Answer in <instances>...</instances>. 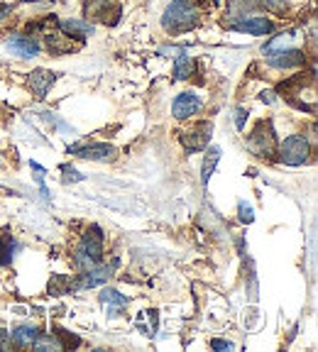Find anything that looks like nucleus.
Here are the masks:
<instances>
[{
	"label": "nucleus",
	"instance_id": "nucleus-1",
	"mask_svg": "<svg viewBox=\"0 0 318 352\" xmlns=\"http://www.w3.org/2000/svg\"><path fill=\"white\" fill-rule=\"evenodd\" d=\"M198 22V8L193 6V0H174L162 15V28L169 34H181L187 30L196 28Z\"/></svg>",
	"mask_w": 318,
	"mask_h": 352
},
{
	"label": "nucleus",
	"instance_id": "nucleus-2",
	"mask_svg": "<svg viewBox=\"0 0 318 352\" xmlns=\"http://www.w3.org/2000/svg\"><path fill=\"white\" fill-rule=\"evenodd\" d=\"M100 257H103V235H100V228L94 226L83 232L76 254H74V262L78 270H88V267L100 264Z\"/></svg>",
	"mask_w": 318,
	"mask_h": 352
},
{
	"label": "nucleus",
	"instance_id": "nucleus-3",
	"mask_svg": "<svg viewBox=\"0 0 318 352\" xmlns=\"http://www.w3.org/2000/svg\"><path fill=\"white\" fill-rule=\"evenodd\" d=\"M308 157H311V147L304 138L299 135H291L282 142L279 147V160L282 164H289V166H299V164H306Z\"/></svg>",
	"mask_w": 318,
	"mask_h": 352
},
{
	"label": "nucleus",
	"instance_id": "nucleus-4",
	"mask_svg": "<svg viewBox=\"0 0 318 352\" xmlns=\"http://www.w3.org/2000/svg\"><path fill=\"white\" fill-rule=\"evenodd\" d=\"M247 149L262 160H267L269 154L275 152V132H272V125L269 122H262L253 130V135L247 138Z\"/></svg>",
	"mask_w": 318,
	"mask_h": 352
},
{
	"label": "nucleus",
	"instance_id": "nucleus-5",
	"mask_svg": "<svg viewBox=\"0 0 318 352\" xmlns=\"http://www.w3.org/2000/svg\"><path fill=\"white\" fill-rule=\"evenodd\" d=\"M69 154H76L81 160L88 162H113L116 160V147L113 144H74L69 147Z\"/></svg>",
	"mask_w": 318,
	"mask_h": 352
},
{
	"label": "nucleus",
	"instance_id": "nucleus-6",
	"mask_svg": "<svg viewBox=\"0 0 318 352\" xmlns=\"http://www.w3.org/2000/svg\"><path fill=\"white\" fill-rule=\"evenodd\" d=\"M264 56H267V64L275 66V69H294V66H301L304 61H306L304 52H299V50L275 52V50H267V47H264Z\"/></svg>",
	"mask_w": 318,
	"mask_h": 352
},
{
	"label": "nucleus",
	"instance_id": "nucleus-7",
	"mask_svg": "<svg viewBox=\"0 0 318 352\" xmlns=\"http://www.w3.org/2000/svg\"><path fill=\"white\" fill-rule=\"evenodd\" d=\"M113 267H116V262H113V264H96V267H88V270H83L81 279H78V284L74 286V289H94V286L105 284V281L113 276Z\"/></svg>",
	"mask_w": 318,
	"mask_h": 352
},
{
	"label": "nucleus",
	"instance_id": "nucleus-8",
	"mask_svg": "<svg viewBox=\"0 0 318 352\" xmlns=\"http://www.w3.org/2000/svg\"><path fill=\"white\" fill-rule=\"evenodd\" d=\"M203 108V100L198 98L196 94H181L174 98V105H171V113H174L176 120H189Z\"/></svg>",
	"mask_w": 318,
	"mask_h": 352
},
{
	"label": "nucleus",
	"instance_id": "nucleus-9",
	"mask_svg": "<svg viewBox=\"0 0 318 352\" xmlns=\"http://www.w3.org/2000/svg\"><path fill=\"white\" fill-rule=\"evenodd\" d=\"M6 47L20 59H32V56L39 54V44L32 37H25V34H10L6 39Z\"/></svg>",
	"mask_w": 318,
	"mask_h": 352
},
{
	"label": "nucleus",
	"instance_id": "nucleus-10",
	"mask_svg": "<svg viewBox=\"0 0 318 352\" xmlns=\"http://www.w3.org/2000/svg\"><path fill=\"white\" fill-rule=\"evenodd\" d=\"M231 30L233 32H247V34H269L275 30V25L267 17H237V22H233Z\"/></svg>",
	"mask_w": 318,
	"mask_h": 352
},
{
	"label": "nucleus",
	"instance_id": "nucleus-11",
	"mask_svg": "<svg viewBox=\"0 0 318 352\" xmlns=\"http://www.w3.org/2000/svg\"><path fill=\"white\" fill-rule=\"evenodd\" d=\"M211 132H213V125H211V122H201V125H198L196 130L187 132V135L181 138V142H184V147H187L189 152H198V149H206V147H209Z\"/></svg>",
	"mask_w": 318,
	"mask_h": 352
},
{
	"label": "nucleus",
	"instance_id": "nucleus-12",
	"mask_svg": "<svg viewBox=\"0 0 318 352\" xmlns=\"http://www.w3.org/2000/svg\"><path fill=\"white\" fill-rule=\"evenodd\" d=\"M28 78H30V88H32V94L37 96V98H44V96H47V91L54 86L56 74L47 72V69H34Z\"/></svg>",
	"mask_w": 318,
	"mask_h": 352
},
{
	"label": "nucleus",
	"instance_id": "nucleus-13",
	"mask_svg": "<svg viewBox=\"0 0 318 352\" xmlns=\"http://www.w3.org/2000/svg\"><path fill=\"white\" fill-rule=\"evenodd\" d=\"M59 30L64 34H69L72 39H81V37H91V34L96 32V28L91 25V22L86 20H76V17H72V20H61L59 22Z\"/></svg>",
	"mask_w": 318,
	"mask_h": 352
},
{
	"label": "nucleus",
	"instance_id": "nucleus-14",
	"mask_svg": "<svg viewBox=\"0 0 318 352\" xmlns=\"http://www.w3.org/2000/svg\"><path fill=\"white\" fill-rule=\"evenodd\" d=\"M100 303L108 306V316H120L127 306V298L120 292H116V289H103L100 292Z\"/></svg>",
	"mask_w": 318,
	"mask_h": 352
},
{
	"label": "nucleus",
	"instance_id": "nucleus-15",
	"mask_svg": "<svg viewBox=\"0 0 318 352\" xmlns=\"http://www.w3.org/2000/svg\"><path fill=\"white\" fill-rule=\"evenodd\" d=\"M37 336H39L37 328H32V325H20V328H15L10 333V340H12V345H17V347H32Z\"/></svg>",
	"mask_w": 318,
	"mask_h": 352
},
{
	"label": "nucleus",
	"instance_id": "nucleus-16",
	"mask_svg": "<svg viewBox=\"0 0 318 352\" xmlns=\"http://www.w3.org/2000/svg\"><path fill=\"white\" fill-rule=\"evenodd\" d=\"M218 162H220V149L218 147H211L209 154H206V160H203V166H201V182H203V186H209L211 176H213Z\"/></svg>",
	"mask_w": 318,
	"mask_h": 352
},
{
	"label": "nucleus",
	"instance_id": "nucleus-17",
	"mask_svg": "<svg viewBox=\"0 0 318 352\" xmlns=\"http://www.w3.org/2000/svg\"><path fill=\"white\" fill-rule=\"evenodd\" d=\"M191 74H193V61L189 59L184 52H181V54L174 59V78H179V81H187Z\"/></svg>",
	"mask_w": 318,
	"mask_h": 352
},
{
	"label": "nucleus",
	"instance_id": "nucleus-18",
	"mask_svg": "<svg viewBox=\"0 0 318 352\" xmlns=\"http://www.w3.org/2000/svg\"><path fill=\"white\" fill-rule=\"evenodd\" d=\"M61 347H64V342H61L59 338L44 336V333H39L37 340L32 342V350H61Z\"/></svg>",
	"mask_w": 318,
	"mask_h": 352
},
{
	"label": "nucleus",
	"instance_id": "nucleus-19",
	"mask_svg": "<svg viewBox=\"0 0 318 352\" xmlns=\"http://www.w3.org/2000/svg\"><path fill=\"white\" fill-rule=\"evenodd\" d=\"M15 250H17V242L12 240L0 242V264H10L12 257H15Z\"/></svg>",
	"mask_w": 318,
	"mask_h": 352
},
{
	"label": "nucleus",
	"instance_id": "nucleus-20",
	"mask_svg": "<svg viewBox=\"0 0 318 352\" xmlns=\"http://www.w3.org/2000/svg\"><path fill=\"white\" fill-rule=\"evenodd\" d=\"M259 3L272 12H284L286 8V0H259Z\"/></svg>",
	"mask_w": 318,
	"mask_h": 352
},
{
	"label": "nucleus",
	"instance_id": "nucleus-21",
	"mask_svg": "<svg viewBox=\"0 0 318 352\" xmlns=\"http://www.w3.org/2000/svg\"><path fill=\"white\" fill-rule=\"evenodd\" d=\"M240 220H242V223H253V220H255L253 210L245 208V204H240Z\"/></svg>",
	"mask_w": 318,
	"mask_h": 352
},
{
	"label": "nucleus",
	"instance_id": "nucleus-22",
	"mask_svg": "<svg viewBox=\"0 0 318 352\" xmlns=\"http://www.w3.org/2000/svg\"><path fill=\"white\" fill-rule=\"evenodd\" d=\"M10 345H12L10 336H8L6 330H0V350H10Z\"/></svg>",
	"mask_w": 318,
	"mask_h": 352
},
{
	"label": "nucleus",
	"instance_id": "nucleus-23",
	"mask_svg": "<svg viewBox=\"0 0 318 352\" xmlns=\"http://www.w3.org/2000/svg\"><path fill=\"white\" fill-rule=\"evenodd\" d=\"M211 347H213V350H233V342H228V340H213V342H211Z\"/></svg>",
	"mask_w": 318,
	"mask_h": 352
},
{
	"label": "nucleus",
	"instance_id": "nucleus-24",
	"mask_svg": "<svg viewBox=\"0 0 318 352\" xmlns=\"http://www.w3.org/2000/svg\"><path fill=\"white\" fill-rule=\"evenodd\" d=\"M64 174H69V176H66V182H69V179H72V182H81V179H83L76 169H69V166H64Z\"/></svg>",
	"mask_w": 318,
	"mask_h": 352
},
{
	"label": "nucleus",
	"instance_id": "nucleus-25",
	"mask_svg": "<svg viewBox=\"0 0 318 352\" xmlns=\"http://www.w3.org/2000/svg\"><path fill=\"white\" fill-rule=\"evenodd\" d=\"M8 15H10V6H6V3H0V22H6Z\"/></svg>",
	"mask_w": 318,
	"mask_h": 352
},
{
	"label": "nucleus",
	"instance_id": "nucleus-26",
	"mask_svg": "<svg viewBox=\"0 0 318 352\" xmlns=\"http://www.w3.org/2000/svg\"><path fill=\"white\" fill-rule=\"evenodd\" d=\"M242 125H245V110H237V127L242 130Z\"/></svg>",
	"mask_w": 318,
	"mask_h": 352
},
{
	"label": "nucleus",
	"instance_id": "nucleus-27",
	"mask_svg": "<svg viewBox=\"0 0 318 352\" xmlns=\"http://www.w3.org/2000/svg\"><path fill=\"white\" fill-rule=\"evenodd\" d=\"M262 100L264 103H275V94H262Z\"/></svg>",
	"mask_w": 318,
	"mask_h": 352
}]
</instances>
